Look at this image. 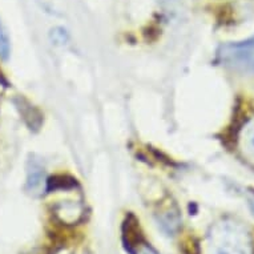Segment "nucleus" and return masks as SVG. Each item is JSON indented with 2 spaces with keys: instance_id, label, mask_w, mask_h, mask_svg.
<instances>
[{
  "instance_id": "obj_2",
  "label": "nucleus",
  "mask_w": 254,
  "mask_h": 254,
  "mask_svg": "<svg viewBox=\"0 0 254 254\" xmlns=\"http://www.w3.org/2000/svg\"><path fill=\"white\" fill-rule=\"evenodd\" d=\"M216 62L240 73H254V36L244 42L222 44L217 50Z\"/></svg>"
},
{
  "instance_id": "obj_7",
  "label": "nucleus",
  "mask_w": 254,
  "mask_h": 254,
  "mask_svg": "<svg viewBox=\"0 0 254 254\" xmlns=\"http://www.w3.org/2000/svg\"><path fill=\"white\" fill-rule=\"evenodd\" d=\"M9 56V40L7 34L4 32V28L0 23V58L3 60H7Z\"/></svg>"
},
{
  "instance_id": "obj_5",
  "label": "nucleus",
  "mask_w": 254,
  "mask_h": 254,
  "mask_svg": "<svg viewBox=\"0 0 254 254\" xmlns=\"http://www.w3.org/2000/svg\"><path fill=\"white\" fill-rule=\"evenodd\" d=\"M240 145L244 156L254 163V119L249 120L240 134Z\"/></svg>"
},
{
  "instance_id": "obj_1",
  "label": "nucleus",
  "mask_w": 254,
  "mask_h": 254,
  "mask_svg": "<svg viewBox=\"0 0 254 254\" xmlns=\"http://www.w3.org/2000/svg\"><path fill=\"white\" fill-rule=\"evenodd\" d=\"M206 254H252L248 230L233 220H222L208 234Z\"/></svg>"
},
{
  "instance_id": "obj_8",
  "label": "nucleus",
  "mask_w": 254,
  "mask_h": 254,
  "mask_svg": "<svg viewBox=\"0 0 254 254\" xmlns=\"http://www.w3.org/2000/svg\"><path fill=\"white\" fill-rule=\"evenodd\" d=\"M132 254H158V252L150 245H148L145 241H142L140 245L133 250Z\"/></svg>"
},
{
  "instance_id": "obj_3",
  "label": "nucleus",
  "mask_w": 254,
  "mask_h": 254,
  "mask_svg": "<svg viewBox=\"0 0 254 254\" xmlns=\"http://www.w3.org/2000/svg\"><path fill=\"white\" fill-rule=\"evenodd\" d=\"M144 241L141 236V230L138 226V221L133 214H129L124 221L123 225V242L127 252L130 254L133 253V250L137 248L141 242Z\"/></svg>"
},
{
  "instance_id": "obj_4",
  "label": "nucleus",
  "mask_w": 254,
  "mask_h": 254,
  "mask_svg": "<svg viewBox=\"0 0 254 254\" xmlns=\"http://www.w3.org/2000/svg\"><path fill=\"white\" fill-rule=\"evenodd\" d=\"M44 169L42 164L38 163L36 160L29 161L28 165V177H27V189L32 194H40L44 189Z\"/></svg>"
},
{
  "instance_id": "obj_6",
  "label": "nucleus",
  "mask_w": 254,
  "mask_h": 254,
  "mask_svg": "<svg viewBox=\"0 0 254 254\" xmlns=\"http://www.w3.org/2000/svg\"><path fill=\"white\" fill-rule=\"evenodd\" d=\"M158 225L163 228V230L165 233H168L169 236H173V234L179 230L180 228V216L179 212L176 209H168L165 212L160 213L158 214Z\"/></svg>"
}]
</instances>
